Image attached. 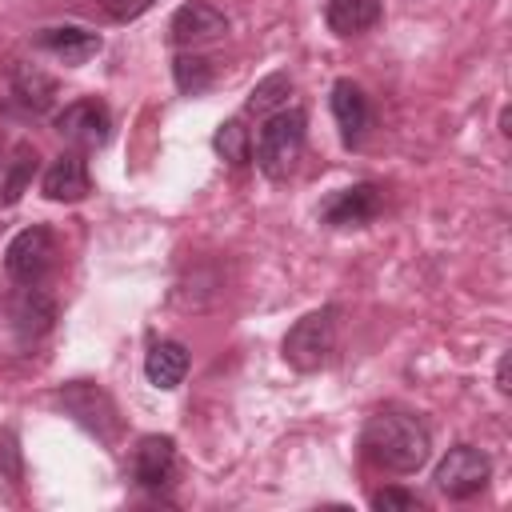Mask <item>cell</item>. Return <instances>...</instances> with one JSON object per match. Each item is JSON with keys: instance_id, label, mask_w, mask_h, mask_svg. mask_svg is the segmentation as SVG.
Instances as JSON below:
<instances>
[{"instance_id": "obj_24", "label": "cell", "mask_w": 512, "mask_h": 512, "mask_svg": "<svg viewBox=\"0 0 512 512\" xmlns=\"http://www.w3.org/2000/svg\"><path fill=\"white\" fill-rule=\"evenodd\" d=\"M152 4H156V0H100V8H104L112 20H136V16H144Z\"/></svg>"}, {"instance_id": "obj_20", "label": "cell", "mask_w": 512, "mask_h": 512, "mask_svg": "<svg viewBox=\"0 0 512 512\" xmlns=\"http://www.w3.org/2000/svg\"><path fill=\"white\" fill-rule=\"evenodd\" d=\"M288 96H292V76L288 72H272V76H264L252 92H248V112L252 116H272L276 108H284L288 104Z\"/></svg>"}, {"instance_id": "obj_13", "label": "cell", "mask_w": 512, "mask_h": 512, "mask_svg": "<svg viewBox=\"0 0 512 512\" xmlns=\"http://www.w3.org/2000/svg\"><path fill=\"white\" fill-rule=\"evenodd\" d=\"M36 48H44L56 60H64L68 68H76V64H84V60H92L100 52V36L80 28V24H56V28H40L36 32Z\"/></svg>"}, {"instance_id": "obj_3", "label": "cell", "mask_w": 512, "mask_h": 512, "mask_svg": "<svg viewBox=\"0 0 512 512\" xmlns=\"http://www.w3.org/2000/svg\"><path fill=\"white\" fill-rule=\"evenodd\" d=\"M340 336V304H324L308 316H300L284 336V360L296 372H316L332 360Z\"/></svg>"}, {"instance_id": "obj_22", "label": "cell", "mask_w": 512, "mask_h": 512, "mask_svg": "<svg viewBox=\"0 0 512 512\" xmlns=\"http://www.w3.org/2000/svg\"><path fill=\"white\" fill-rule=\"evenodd\" d=\"M0 472H4L12 484L24 480V456H20V440H16L12 428H0Z\"/></svg>"}, {"instance_id": "obj_14", "label": "cell", "mask_w": 512, "mask_h": 512, "mask_svg": "<svg viewBox=\"0 0 512 512\" xmlns=\"http://www.w3.org/2000/svg\"><path fill=\"white\" fill-rule=\"evenodd\" d=\"M184 372H188V348H184L180 340H156V344L148 348V356H144V376H148L152 388L172 392V388H180Z\"/></svg>"}, {"instance_id": "obj_7", "label": "cell", "mask_w": 512, "mask_h": 512, "mask_svg": "<svg viewBox=\"0 0 512 512\" xmlns=\"http://www.w3.org/2000/svg\"><path fill=\"white\" fill-rule=\"evenodd\" d=\"M56 132H60L76 152L100 148V144H108V136H112V112H108L100 100H76V104H68L64 112H56Z\"/></svg>"}, {"instance_id": "obj_25", "label": "cell", "mask_w": 512, "mask_h": 512, "mask_svg": "<svg viewBox=\"0 0 512 512\" xmlns=\"http://www.w3.org/2000/svg\"><path fill=\"white\" fill-rule=\"evenodd\" d=\"M496 388H500V392L512 388V384H508V356H500V364H496Z\"/></svg>"}, {"instance_id": "obj_12", "label": "cell", "mask_w": 512, "mask_h": 512, "mask_svg": "<svg viewBox=\"0 0 512 512\" xmlns=\"http://www.w3.org/2000/svg\"><path fill=\"white\" fill-rule=\"evenodd\" d=\"M40 188H44L48 200H64V204L84 200V196L92 192V176H88L84 156H80V152H60V156L48 164Z\"/></svg>"}, {"instance_id": "obj_17", "label": "cell", "mask_w": 512, "mask_h": 512, "mask_svg": "<svg viewBox=\"0 0 512 512\" xmlns=\"http://www.w3.org/2000/svg\"><path fill=\"white\" fill-rule=\"evenodd\" d=\"M324 20L336 36H356L380 20V0H324Z\"/></svg>"}, {"instance_id": "obj_16", "label": "cell", "mask_w": 512, "mask_h": 512, "mask_svg": "<svg viewBox=\"0 0 512 512\" xmlns=\"http://www.w3.org/2000/svg\"><path fill=\"white\" fill-rule=\"evenodd\" d=\"M12 320H16L20 340H36V336H44V332L52 328L56 304H52L36 284H28V288L20 292V300H16V308H12Z\"/></svg>"}, {"instance_id": "obj_18", "label": "cell", "mask_w": 512, "mask_h": 512, "mask_svg": "<svg viewBox=\"0 0 512 512\" xmlns=\"http://www.w3.org/2000/svg\"><path fill=\"white\" fill-rule=\"evenodd\" d=\"M172 76H176V88L184 96H204L216 80V68L208 56H196V52H176L172 60Z\"/></svg>"}, {"instance_id": "obj_1", "label": "cell", "mask_w": 512, "mask_h": 512, "mask_svg": "<svg viewBox=\"0 0 512 512\" xmlns=\"http://www.w3.org/2000/svg\"><path fill=\"white\" fill-rule=\"evenodd\" d=\"M360 452H364L368 464L408 476V472H420L428 464L432 432L416 412L388 404V408H376L368 416V424L360 432Z\"/></svg>"}, {"instance_id": "obj_6", "label": "cell", "mask_w": 512, "mask_h": 512, "mask_svg": "<svg viewBox=\"0 0 512 512\" xmlns=\"http://www.w3.org/2000/svg\"><path fill=\"white\" fill-rule=\"evenodd\" d=\"M492 476V460L488 452L472 448V444H456L448 448V456L436 464V488L448 496V500H468L476 496Z\"/></svg>"}, {"instance_id": "obj_2", "label": "cell", "mask_w": 512, "mask_h": 512, "mask_svg": "<svg viewBox=\"0 0 512 512\" xmlns=\"http://www.w3.org/2000/svg\"><path fill=\"white\" fill-rule=\"evenodd\" d=\"M304 136H308V116L304 108H276L264 116L260 136H256V168L268 180H288L304 156Z\"/></svg>"}, {"instance_id": "obj_4", "label": "cell", "mask_w": 512, "mask_h": 512, "mask_svg": "<svg viewBox=\"0 0 512 512\" xmlns=\"http://www.w3.org/2000/svg\"><path fill=\"white\" fill-rule=\"evenodd\" d=\"M52 264H56V236H52V228H44V224H32V228H24V232H16V240L8 244V252H4V268H8V276L16 280V284H40L48 272H52Z\"/></svg>"}, {"instance_id": "obj_23", "label": "cell", "mask_w": 512, "mask_h": 512, "mask_svg": "<svg viewBox=\"0 0 512 512\" xmlns=\"http://www.w3.org/2000/svg\"><path fill=\"white\" fill-rule=\"evenodd\" d=\"M372 508H424V500L416 496V492H408V488H380V492H372Z\"/></svg>"}, {"instance_id": "obj_9", "label": "cell", "mask_w": 512, "mask_h": 512, "mask_svg": "<svg viewBox=\"0 0 512 512\" xmlns=\"http://www.w3.org/2000/svg\"><path fill=\"white\" fill-rule=\"evenodd\" d=\"M380 208H384V192L376 184H352V188H340L332 200H324L320 216L332 228H364L368 220L380 216Z\"/></svg>"}, {"instance_id": "obj_19", "label": "cell", "mask_w": 512, "mask_h": 512, "mask_svg": "<svg viewBox=\"0 0 512 512\" xmlns=\"http://www.w3.org/2000/svg\"><path fill=\"white\" fill-rule=\"evenodd\" d=\"M212 148H216L232 168H244V164L252 160V132L244 128V120H240V116H232V120H224V124L216 128Z\"/></svg>"}, {"instance_id": "obj_15", "label": "cell", "mask_w": 512, "mask_h": 512, "mask_svg": "<svg viewBox=\"0 0 512 512\" xmlns=\"http://www.w3.org/2000/svg\"><path fill=\"white\" fill-rule=\"evenodd\" d=\"M8 92H12V100H16L24 112L36 116V112H48V108H52V100H56V80H52L44 68H36V64H16Z\"/></svg>"}, {"instance_id": "obj_21", "label": "cell", "mask_w": 512, "mask_h": 512, "mask_svg": "<svg viewBox=\"0 0 512 512\" xmlns=\"http://www.w3.org/2000/svg\"><path fill=\"white\" fill-rule=\"evenodd\" d=\"M32 168H36V152H32L28 144H20L8 164L0 160V204H16V200H20V192H24L28 176H32Z\"/></svg>"}, {"instance_id": "obj_10", "label": "cell", "mask_w": 512, "mask_h": 512, "mask_svg": "<svg viewBox=\"0 0 512 512\" xmlns=\"http://www.w3.org/2000/svg\"><path fill=\"white\" fill-rule=\"evenodd\" d=\"M132 480L140 488H164L172 484V472H176V444L172 436H140L136 448H132Z\"/></svg>"}, {"instance_id": "obj_8", "label": "cell", "mask_w": 512, "mask_h": 512, "mask_svg": "<svg viewBox=\"0 0 512 512\" xmlns=\"http://www.w3.org/2000/svg\"><path fill=\"white\" fill-rule=\"evenodd\" d=\"M228 32V16L204 0H188L172 12V24H168V36L176 48H196V44H208L216 36Z\"/></svg>"}, {"instance_id": "obj_11", "label": "cell", "mask_w": 512, "mask_h": 512, "mask_svg": "<svg viewBox=\"0 0 512 512\" xmlns=\"http://www.w3.org/2000/svg\"><path fill=\"white\" fill-rule=\"evenodd\" d=\"M332 116H336V128H340V140L348 148H356L372 124V108H368V96L356 80H336L332 84Z\"/></svg>"}, {"instance_id": "obj_5", "label": "cell", "mask_w": 512, "mask_h": 512, "mask_svg": "<svg viewBox=\"0 0 512 512\" xmlns=\"http://www.w3.org/2000/svg\"><path fill=\"white\" fill-rule=\"evenodd\" d=\"M56 400H60L64 412H68L76 424H84L92 436H100L104 444L116 440L120 416H116V404H112V396H108L104 388H96V384H88V380H72V384H64V388L56 392Z\"/></svg>"}]
</instances>
